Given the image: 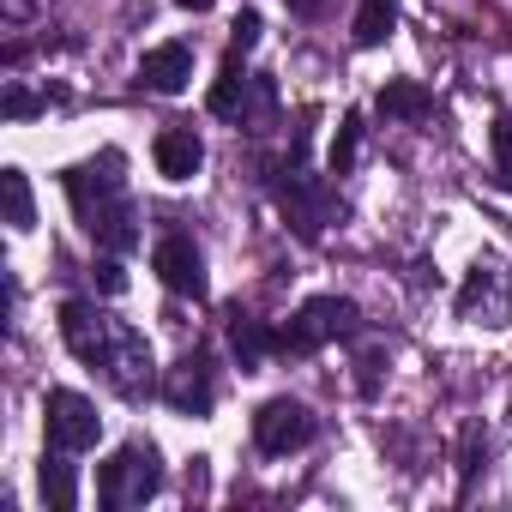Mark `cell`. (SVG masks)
I'll list each match as a JSON object with an SVG mask.
<instances>
[{
    "instance_id": "1",
    "label": "cell",
    "mask_w": 512,
    "mask_h": 512,
    "mask_svg": "<svg viewBox=\"0 0 512 512\" xmlns=\"http://www.w3.org/2000/svg\"><path fill=\"white\" fill-rule=\"evenodd\" d=\"M61 338H67V350H73L91 374L109 380V392H121L127 404L151 398V386H157L151 344H145L127 320H115V314H103V308H91V302H61Z\"/></svg>"
},
{
    "instance_id": "2",
    "label": "cell",
    "mask_w": 512,
    "mask_h": 512,
    "mask_svg": "<svg viewBox=\"0 0 512 512\" xmlns=\"http://www.w3.org/2000/svg\"><path fill=\"white\" fill-rule=\"evenodd\" d=\"M79 229L103 247V253H133L139 247V205L127 193V157L121 151H97L85 163H73L61 175Z\"/></svg>"
},
{
    "instance_id": "3",
    "label": "cell",
    "mask_w": 512,
    "mask_h": 512,
    "mask_svg": "<svg viewBox=\"0 0 512 512\" xmlns=\"http://www.w3.org/2000/svg\"><path fill=\"white\" fill-rule=\"evenodd\" d=\"M157 488H163V458H157L151 440H127V446L97 470V500H103L109 512H133V506H145Z\"/></svg>"
},
{
    "instance_id": "4",
    "label": "cell",
    "mask_w": 512,
    "mask_h": 512,
    "mask_svg": "<svg viewBox=\"0 0 512 512\" xmlns=\"http://www.w3.org/2000/svg\"><path fill=\"white\" fill-rule=\"evenodd\" d=\"M356 332H362V308L356 302L314 296V302H302L290 314V326H278V344H284V356H314V350H326L338 338H356Z\"/></svg>"
},
{
    "instance_id": "5",
    "label": "cell",
    "mask_w": 512,
    "mask_h": 512,
    "mask_svg": "<svg viewBox=\"0 0 512 512\" xmlns=\"http://www.w3.org/2000/svg\"><path fill=\"white\" fill-rule=\"evenodd\" d=\"M272 193H278L284 217L296 223V235H302V241H320V229H326V217H332V187H326L320 175H308L302 157H284V169L272 175Z\"/></svg>"
},
{
    "instance_id": "6",
    "label": "cell",
    "mask_w": 512,
    "mask_h": 512,
    "mask_svg": "<svg viewBox=\"0 0 512 512\" xmlns=\"http://www.w3.org/2000/svg\"><path fill=\"white\" fill-rule=\"evenodd\" d=\"M458 320H470V326H506L512 320V272L494 253L476 260L470 278L458 284Z\"/></svg>"
},
{
    "instance_id": "7",
    "label": "cell",
    "mask_w": 512,
    "mask_h": 512,
    "mask_svg": "<svg viewBox=\"0 0 512 512\" xmlns=\"http://www.w3.org/2000/svg\"><path fill=\"white\" fill-rule=\"evenodd\" d=\"M314 428L320 422H314V410L302 398H266L260 416H253V446L266 458H290V452H302L314 440Z\"/></svg>"
},
{
    "instance_id": "8",
    "label": "cell",
    "mask_w": 512,
    "mask_h": 512,
    "mask_svg": "<svg viewBox=\"0 0 512 512\" xmlns=\"http://www.w3.org/2000/svg\"><path fill=\"white\" fill-rule=\"evenodd\" d=\"M43 428H49V446H55V452H85V446H97L103 416H97V404H91L85 392L55 386V392L43 398Z\"/></svg>"
},
{
    "instance_id": "9",
    "label": "cell",
    "mask_w": 512,
    "mask_h": 512,
    "mask_svg": "<svg viewBox=\"0 0 512 512\" xmlns=\"http://www.w3.org/2000/svg\"><path fill=\"white\" fill-rule=\"evenodd\" d=\"M151 266H157L163 290L205 302V253L193 247V235H187V229H169V235H157V247H151Z\"/></svg>"
},
{
    "instance_id": "10",
    "label": "cell",
    "mask_w": 512,
    "mask_h": 512,
    "mask_svg": "<svg viewBox=\"0 0 512 512\" xmlns=\"http://www.w3.org/2000/svg\"><path fill=\"white\" fill-rule=\"evenodd\" d=\"M163 398H169L181 416H205V410L217 404V368H211V356H205V350H187V356L169 368Z\"/></svg>"
},
{
    "instance_id": "11",
    "label": "cell",
    "mask_w": 512,
    "mask_h": 512,
    "mask_svg": "<svg viewBox=\"0 0 512 512\" xmlns=\"http://www.w3.org/2000/svg\"><path fill=\"white\" fill-rule=\"evenodd\" d=\"M187 79H193V43H157V49H145V61H139V85L145 91L175 97V91H187Z\"/></svg>"
},
{
    "instance_id": "12",
    "label": "cell",
    "mask_w": 512,
    "mask_h": 512,
    "mask_svg": "<svg viewBox=\"0 0 512 512\" xmlns=\"http://www.w3.org/2000/svg\"><path fill=\"white\" fill-rule=\"evenodd\" d=\"M229 350H235L241 374H260V368H266L272 356H284L278 332H272L266 320H253V314H235V320H229Z\"/></svg>"
},
{
    "instance_id": "13",
    "label": "cell",
    "mask_w": 512,
    "mask_h": 512,
    "mask_svg": "<svg viewBox=\"0 0 512 512\" xmlns=\"http://www.w3.org/2000/svg\"><path fill=\"white\" fill-rule=\"evenodd\" d=\"M157 175L163 181H193L199 175V163H205V145H199V133L193 127H169V133H157Z\"/></svg>"
},
{
    "instance_id": "14",
    "label": "cell",
    "mask_w": 512,
    "mask_h": 512,
    "mask_svg": "<svg viewBox=\"0 0 512 512\" xmlns=\"http://www.w3.org/2000/svg\"><path fill=\"white\" fill-rule=\"evenodd\" d=\"M247 91H253L247 55H241V49H229V55H223V73H217V85H211V97H205V109H211L217 121H241V103H247Z\"/></svg>"
},
{
    "instance_id": "15",
    "label": "cell",
    "mask_w": 512,
    "mask_h": 512,
    "mask_svg": "<svg viewBox=\"0 0 512 512\" xmlns=\"http://www.w3.org/2000/svg\"><path fill=\"white\" fill-rule=\"evenodd\" d=\"M380 115H386V121H428V115H434V91L416 85V79H392V85L380 91Z\"/></svg>"
},
{
    "instance_id": "16",
    "label": "cell",
    "mask_w": 512,
    "mask_h": 512,
    "mask_svg": "<svg viewBox=\"0 0 512 512\" xmlns=\"http://www.w3.org/2000/svg\"><path fill=\"white\" fill-rule=\"evenodd\" d=\"M37 482H43V500H49L55 512H73V506H79V476H73L67 452H55V446H49V452H43V476H37Z\"/></svg>"
},
{
    "instance_id": "17",
    "label": "cell",
    "mask_w": 512,
    "mask_h": 512,
    "mask_svg": "<svg viewBox=\"0 0 512 512\" xmlns=\"http://www.w3.org/2000/svg\"><path fill=\"white\" fill-rule=\"evenodd\" d=\"M398 25V0H362L356 13V49H380Z\"/></svg>"
},
{
    "instance_id": "18",
    "label": "cell",
    "mask_w": 512,
    "mask_h": 512,
    "mask_svg": "<svg viewBox=\"0 0 512 512\" xmlns=\"http://www.w3.org/2000/svg\"><path fill=\"white\" fill-rule=\"evenodd\" d=\"M0 193H7V223L25 235V229L37 223V199H31V181H25V169H0Z\"/></svg>"
},
{
    "instance_id": "19",
    "label": "cell",
    "mask_w": 512,
    "mask_h": 512,
    "mask_svg": "<svg viewBox=\"0 0 512 512\" xmlns=\"http://www.w3.org/2000/svg\"><path fill=\"white\" fill-rule=\"evenodd\" d=\"M356 145H362V115L350 109V115L338 121V139H332V151H326V169H332V175H350V163H356Z\"/></svg>"
},
{
    "instance_id": "20",
    "label": "cell",
    "mask_w": 512,
    "mask_h": 512,
    "mask_svg": "<svg viewBox=\"0 0 512 512\" xmlns=\"http://www.w3.org/2000/svg\"><path fill=\"white\" fill-rule=\"evenodd\" d=\"M494 187L512 193V115L494 121Z\"/></svg>"
},
{
    "instance_id": "21",
    "label": "cell",
    "mask_w": 512,
    "mask_h": 512,
    "mask_svg": "<svg viewBox=\"0 0 512 512\" xmlns=\"http://www.w3.org/2000/svg\"><path fill=\"white\" fill-rule=\"evenodd\" d=\"M260 31H266V25H260V13L241 7V13H235V25H229V49H241V55H247L253 43H260Z\"/></svg>"
},
{
    "instance_id": "22",
    "label": "cell",
    "mask_w": 512,
    "mask_h": 512,
    "mask_svg": "<svg viewBox=\"0 0 512 512\" xmlns=\"http://www.w3.org/2000/svg\"><path fill=\"white\" fill-rule=\"evenodd\" d=\"M49 97H55V91H49ZM49 97H31L25 85H7V103H0V109H7V121H25V115L49 109Z\"/></svg>"
},
{
    "instance_id": "23",
    "label": "cell",
    "mask_w": 512,
    "mask_h": 512,
    "mask_svg": "<svg viewBox=\"0 0 512 512\" xmlns=\"http://www.w3.org/2000/svg\"><path fill=\"white\" fill-rule=\"evenodd\" d=\"M91 284H97L103 296H121V290H127V272L115 266V253H109V260H97V266H91Z\"/></svg>"
},
{
    "instance_id": "24",
    "label": "cell",
    "mask_w": 512,
    "mask_h": 512,
    "mask_svg": "<svg viewBox=\"0 0 512 512\" xmlns=\"http://www.w3.org/2000/svg\"><path fill=\"white\" fill-rule=\"evenodd\" d=\"M482 452H488V440H482V434L470 428V434H464V452H458V482H464V488H470V476H476V464H482Z\"/></svg>"
},
{
    "instance_id": "25",
    "label": "cell",
    "mask_w": 512,
    "mask_h": 512,
    "mask_svg": "<svg viewBox=\"0 0 512 512\" xmlns=\"http://www.w3.org/2000/svg\"><path fill=\"white\" fill-rule=\"evenodd\" d=\"M356 368H362V374H356V386H362V392L374 398V386H380V356H362Z\"/></svg>"
},
{
    "instance_id": "26",
    "label": "cell",
    "mask_w": 512,
    "mask_h": 512,
    "mask_svg": "<svg viewBox=\"0 0 512 512\" xmlns=\"http://www.w3.org/2000/svg\"><path fill=\"white\" fill-rule=\"evenodd\" d=\"M284 7H290V13H296V19H320V13H326V7H332V0H284Z\"/></svg>"
},
{
    "instance_id": "27",
    "label": "cell",
    "mask_w": 512,
    "mask_h": 512,
    "mask_svg": "<svg viewBox=\"0 0 512 512\" xmlns=\"http://www.w3.org/2000/svg\"><path fill=\"white\" fill-rule=\"evenodd\" d=\"M175 7H181V13H211L217 0H175Z\"/></svg>"
},
{
    "instance_id": "28",
    "label": "cell",
    "mask_w": 512,
    "mask_h": 512,
    "mask_svg": "<svg viewBox=\"0 0 512 512\" xmlns=\"http://www.w3.org/2000/svg\"><path fill=\"white\" fill-rule=\"evenodd\" d=\"M31 13V0H7V19H25Z\"/></svg>"
}]
</instances>
